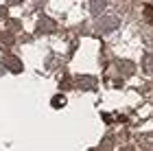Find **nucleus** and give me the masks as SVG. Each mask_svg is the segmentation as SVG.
<instances>
[{
	"mask_svg": "<svg viewBox=\"0 0 153 151\" xmlns=\"http://www.w3.org/2000/svg\"><path fill=\"white\" fill-rule=\"evenodd\" d=\"M103 149H112V138H105V140H103Z\"/></svg>",
	"mask_w": 153,
	"mask_h": 151,
	"instance_id": "obj_7",
	"label": "nucleus"
},
{
	"mask_svg": "<svg viewBox=\"0 0 153 151\" xmlns=\"http://www.w3.org/2000/svg\"><path fill=\"white\" fill-rule=\"evenodd\" d=\"M144 16H147V20L153 22V7H147V9H144Z\"/></svg>",
	"mask_w": 153,
	"mask_h": 151,
	"instance_id": "obj_6",
	"label": "nucleus"
},
{
	"mask_svg": "<svg viewBox=\"0 0 153 151\" xmlns=\"http://www.w3.org/2000/svg\"><path fill=\"white\" fill-rule=\"evenodd\" d=\"M103 7H105V2H92V9H94L92 13H99V11L103 9Z\"/></svg>",
	"mask_w": 153,
	"mask_h": 151,
	"instance_id": "obj_5",
	"label": "nucleus"
},
{
	"mask_svg": "<svg viewBox=\"0 0 153 151\" xmlns=\"http://www.w3.org/2000/svg\"><path fill=\"white\" fill-rule=\"evenodd\" d=\"M138 145H140L142 151H153V132L151 134H142L140 140H138Z\"/></svg>",
	"mask_w": 153,
	"mask_h": 151,
	"instance_id": "obj_1",
	"label": "nucleus"
},
{
	"mask_svg": "<svg viewBox=\"0 0 153 151\" xmlns=\"http://www.w3.org/2000/svg\"><path fill=\"white\" fill-rule=\"evenodd\" d=\"M4 64L9 66V68H13L16 72L22 70V66H20V59H16V57H7V59H4Z\"/></svg>",
	"mask_w": 153,
	"mask_h": 151,
	"instance_id": "obj_2",
	"label": "nucleus"
},
{
	"mask_svg": "<svg viewBox=\"0 0 153 151\" xmlns=\"http://www.w3.org/2000/svg\"><path fill=\"white\" fill-rule=\"evenodd\" d=\"M61 99H64V97H55V101H53V105H55V107H59V105H61V103H64V101H61Z\"/></svg>",
	"mask_w": 153,
	"mask_h": 151,
	"instance_id": "obj_8",
	"label": "nucleus"
},
{
	"mask_svg": "<svg viewBox=\"0 0 153 151\" xmlns=\"http://www.w3.org/2000/svg\"><path fill=\"white\" fill-rule=\"evenodd\" d=\"M144 70L153 74V55H149V57H144Z\"/></svg>",
	"mask_w": 153,
	"mask_h": 151,
	"instance_id": "obj_4",
	"label": "nucleus"
},
{
	"mask_svg": "<svg viewBox=\"0 0 153 151\" xmlns=\"http://www.w3.org/2000/svg\"><path fill=\"white\" fill-rule=\"evenodd\" d=\"M118 68H120V70H123L125 74L134 72V64H131V61H120V64H118Z\"/></svg>",
	"mask_w": 153,
	"mask_h": 151,
	"instance_id": "obj_3",
	"label": "nucleus"
},
{
	"mask_svg": "<svg viewBox=\"0 0 153 151\" xmlns=\"http://www.w3.org/2000/svg\"><path fill=\"white\" fill-rule=\"evenodd\" d=\"M2 39H4V42H13V35H9V33H4V35H2Z\"/></svg>",
	"mask_w": 153,
	"mask_h": 151,
	"instance_id": "obj_9",
	"label": "nucleus"
},
{
	"mask_svg": "<svg viewBox=\"0 0 153 151\" xmlns=\"http://www.w3.org/2000/svg\"><path fill=\"white\" fill-rule=\"evenodd\" d=\"M120 151H134V147H123Z\"/></svg>",
	"mask_w": 153,
	"mask_h": 151,
	"instance_id": "obj_10",
	"label": "nucleus"
}]
</instances>
